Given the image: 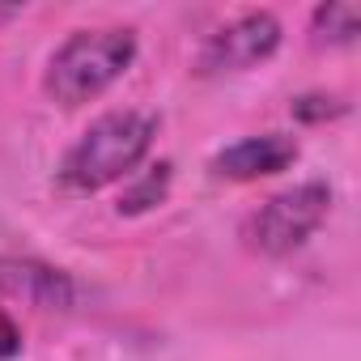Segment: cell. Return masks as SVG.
Segmentation results:
<instances>
[{
    "instance_id": "1",
    "label": "cell",
    "mask_w": 361,
    "mask_h": 361,
    "mask_svg": "<svg viewBox=\"0 0 361 361\" xmlns=\"http://www.w3.org/2000/svg\"><path fill=\"white\" fill-rule=\"evenodd\" d=\"M157 136V119L149 111H106L102 119H94L60 157L56 183L68 196H94L119 178H128L153 149Z\"/></svg>"
},
{
    "instance_id": "2",
    "label": "cell",
    "mask_w": 361,
    "mask_h": 361,
    "mask_svg": "<svg viewBox=\"0 0 361 361\" xmlns=\"http://www.w3.org/2000/svg\"><path fill=\"white\" fill-rule=\"evenodd\" d=\"M136 60V30L128 26H98L73 30L47 60L43 90L60 106H85L102 98Z\"/></svg>"
},
{
    "instance_id": "3",
    "label": "cell",
    "mask_w": 361,
    "mask_h": 361,
    "mask_svg": "<svg viewBox=\"0 0 361 361\" xmlns=\"http://www.w3.org/2000/svg\"><path fill=\"white\" fill-rule=\"evenodd\" d=\"M327 213H331V188L310 178V183L285 188L272 200H264L243 221V238L259 255H289L327 221Z\"/></svg>"
},
{
    "instance_id": "4",
    "label": "cell",
    "mask_w": 361,
    "mask_h": 361,
    "mask_svg": "<svg viewBox=\"0 0 361 361\" xmlns=\"http://www.w3.org/2000/svg\"><path fill=\"white\" fill-rule=\"evenodd\" d=\"M276 47H281V22L268 9H255V13L234 18L230 26H221L217 35L204 39V47L196 51V73L200 77L247 73V68L264 64Z\"/></svg>"
},
{
    "instance_id": "5",
    "label": "cell",
    "mask_w": 361,
    "mask_h": 361,
    "mask_svg": "<svg viewBox=\"0 0 361 361\" xmlns=\"http://www.w3.org/2000/svg\"><path fill=\"white\" fill-rule=\"evenodd\" d=\"M298 161V140L285 132H259V136H243L230 149H221L209 170L217 178H234V183H251V178H268L281 174L285 166Z\"/></svg>"
},
{
    "instance_id": "6",
    "label": "cell",
    "mask_w": 361,
    "mask_h": 361,
    "mask_svg": "<svg viewBox=\"0 0 361 361\" xmlns=\"http://www.w3.org/2000/svg\"><path fill=\"white\" fill-rule=\"evenodd\" d=\"M0 289L13 298H30L39 306H68L73 285L60 268H43L30 259H0Z\"/></svg>"
},
{
    "instance_id": "7",
    "label": "cell",
    "mask_w": 361,
    "mask_h": 361,
    "mask_svg": "<svg viewBox=\"0 0 361 361\" xmlns=\"http://www.w3.org/2000/svg\"><path fill=\"white\" fill-rule=\"evenodd\" d=\"M310 35H314V43L323 47H348V43H357V35H361V9L357 5H344V0H331V5H319L314 13H310Z\"/></svg>"
},
{
    "instance_id": "8",
    "label": "cell",
    "mask_w": 361,
    "mask_h": 361,
    "mask_svg": "<svg viewBox=\"0 0 361 361\" xmlns=\"http://www.w3.org/2000/svg\"><path fill=\"white\" fill-rule=\"evenodd\" d=\"M170 192V161H157L153 170H145L132 188H123L119 196V213H145L153 204H161Z\"/></svg>"
},
{
    "instance_id": "9",
    "label": "cell",
    "mask_w": 361,
    "mask_h": 361,
    "mask_svg": "<svg viewBox=\"0 0 361 361\" xmlns=\"http://www.w3.org/2000/svg\"><path fill=\"white\" fill-rule=\"evenodd\" d=\"M348 111V102H340V98H327V94H306V98H298L293 102V115L298 119H336V115H344Z\"/></svg>"
},
{
    "instance_id": "10",
    "label": "cell",
    "mask_w": 361,
    "mask_h": 361,
    "mask_svg": "<svg viewBox=\"0 0 361 361\" xmlns=\"http://www.w3.org/2000/svg\"><path fill=\"white\" fill-rule=\"evenodd\" d=\"M22 353V327L13 323V314L0 306V361H9Z\"/></svg>"
},
{
    "instance_id": "11",
    "label": "cell",
    "mask_w": 361,
    "mask_h": 361,
    "mask_svg": "<svg viewBox=\"0 0 361 361\" xmlns=\"http://www.w3.org/2000/svg\"><path fill=\"white\" fill-rule=\"evenodd\" d=\"M18 18V9H0V22H13Z\"/></svg>"
}]
</instances>
